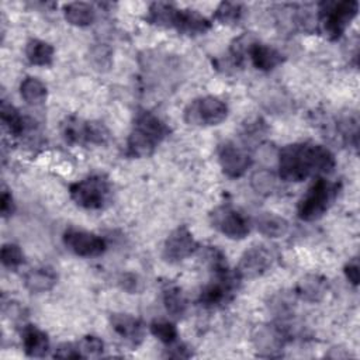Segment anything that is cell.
Returning <instances> with one entry per match:
<instances>
[{"mask_svg":"<svg viewBox=\"0 0 360 360\" xmlns=\"http://www.w3.org/2000/svg\"><path fill=\"white\" fill-rule=\"evenodd\" d=\"M62 134L69 143L103 145L110 138V132L104 124L97 121H84L75 117L68 118L63 122Z\"/></svg>","mask_w":360,"mask_h":360,"instance_id":"obj_7","label":"cell"},{"mask_svg":"<svg viewBox=\"0 0 360 360\" xmlns=\"http://www.w3.org/2000/svg\"><path fill=\"white\" fill-rule=\"evenodd\" d=\"M169 135V128L155 114L141 111L136 114L134 128L127 141V153L132 158H148Z\"/></svg>","mask_w":360,"mask_h":360,"instance_id":"obj_2","label":"cell"},{"mask_svg":"<svg viewBox=\"0 0 360 360\" xmlns=\"http://www.w3.org/2000/svg\"><path fill=\"white\" fill-rule=\"evenodd\" d=\"M328 292V280L319 274L304 276L295 287V295L308 302H319Z\"/></svg>","mask_w":360,"mask_h":360,"instance_id":"obj_17","label":"cell"},{"mask_svg":"<svg viewBox=\"0 0 360 360\" xmlns=\"http://www.w3.org/2000/svg\"><path fill=\"white\" fill-rule=\"evenodd\" d=\"M179 10L180 8L174 7L170 3H162V1L152 3L148 10L146 21L153 25H158V27L174 28Z\"/></svg>","mask_w":360,"mask_h":360,"instance_id":"obj_21","label":"cell"},{"mask_svg":"<svg viewBox=\"0 0 360 360\" xmlns=\"http://www.w3.org/2000/svg\"><path fill=\"white\" fill-rule=\"evenodd\" d=\"M1 263L7 269H18L24 263V253L15 243H4L1 248Z\"/></svg>","mask_w":360,"mask_h":360,"instance_id":"obj_33","label":"cell"},{"mask_svg":"<svg viewBox=\"0 0 360 360\" xmlns=\"http://www.w3.org/2000/svg\"><path fill=\"white\" fill-rule=\"evenodd\" d=\"M24 352L30 357H42L49 350L48 335L35 325H25L21 330Z\"/></svg>","mask_w":360,"mask_h":360,"instance_id":"obj_18","label":"cell"},{"mask_svg":"<svg viewBox=\"0 0 360 360\" xmlns=\"http://www.w3.org/2000/svg\"><path fill=\"white\" fill-rule=\"evenodd\" d=\"M90 59H91V63L94 65V68L98 70L108 69L111 65V53L104 46L93 48L91 53H90Z\"/></svg>","mask_w":360,"mask_h":360,"instance_id":"obj_34","label":"cell"},{"mask_svg":"<svg viewBox=\"0 0 360 360\" xmlns=\"http://www.w3.org/2000/svg\"><path fill=\"white\" fill-rule=\"evenodd\" d=\"M79 353L82 359H89V357H100L104 350V343L100 338L94 335H87L83 336L77 343Z\"/></svg>","mask_w":360,"mask_h":360,"instance_id":"obj_32","label":"cell"},{"mask_svg":"<svg viewBox=\"0 0 360 360\" xmlns=\"http://www.w3.org/2000/svg\"><path fill=\"white\" fill-rule=\"evenodd\" d=\"M243 15V7L240 3H232V1H222L215 13L214 18L225 25H235L240 21Z\"/></svg>","mask_w":360,"mask_h":360,"instance_id":"obj_30","label":"cell"},{"mask_svg":"<svg viewBox=\"0 0 360 360\" xmlns=\"http://www.w3.org/2000/svg\"><path fill=\"white\" fill-rule=\"evenodd\" d=\"M295 297H297L295 292L292 294L288 291H280L271 297L269 302V308L276 316H278L280 319H285L292 314Z\"/></svg>","mask_w":360,"mask_h":360,"instance_id":"obj_28","label":"cell"},{"mask_svg":"<svg viewBox=\"0 0 360 360\" xmlns=\"http://www.w3.org/2000/svg\"><path fill=\"white\" fill-rule=\"evenodd\" d=\"M335 186L318 177L298 202V217L304 221L319 219L335 197Z\"/></svg>","mask_w":360,"mask_h":360,"instance_id":"obj_5","label":"cell"},{"mask_svg":"<svg viewBox=\"0 0 360 360\" xmlns=\"http://www.w3.org/2000/svg\"><path fill=\"white\" fill-rule=\"evenodd\" d=\"M163 304L167 314L173 318H181L187 311V298L176 284H167L163 288Z\"/></svg>","mask_w":360,"mask_h":360,"instance_id":"obj_24","label":"cell"},{"mask_svg":"<svg viewBox=\"0 0 360 360\" xmlns=\"http://www.w3.org/2000/svg\"><path fill=\"white\" fill-rule=\"evenodd\" d=\"M359 11L356 0L322 1L318 6V18L322 32L329 39H338Z\"/></svg>","mask_w":360,"mask_h":360,"instance_id":"obj_3","label":"cell"},{"mask_svg":"<svg viewBox=\"0 0 360 360\" xmlns=\"http://www.w3.org/2000/svg\"><path fill=\"white\" fill-rule=\"evenodd\" d=\"M150 332L153 336H156L165 345H172L177 340V329H176L174 323L165 321V319L153 321L150 323Z\"/></svg>","mask_w":360,"mask_h":360,"instance_id":"obj_31","label":"cell"},{"mask_svg":"<svg viewBox=\"0 0 360 360\" xmlns=\"http://www.w3.org/2000/svg\"><path fill=\"white\" fill-rule=\"evenodd\" d=\"M257 231L267 238H281L288 232V222L273 212H263L256 218Z\"/></svg>","mask_w":360,"mask_h":360,"instance_id":"obj_22","label":"cell"},{"mask_svg":"<svg viewBox=\"0 0 360 360\" xmlns=\"http://www.w3.org/2000/svg\"><path fill=\"white\" fill-rule=\"evenodd\" d=\"M118 284L122 290H125L129 294H138L142 290V280L134 274V273H124L118 278Z\"/></svg>","mask_w":360,"mask_h":360,"instance_id":"obj_35","label":"cell"},{"mask_svg":"<svg viewBox=\"0 0 360 360\" xmlns=\"http://www.w3.org/2000/svg\"><path fill=\"white\" fill-rule=\"evenodd\" d=\"M0 117H1V122L8 129V132L15 136L22 135L28 128L27 120L18 112V110L14 105L8 104L7 101L1 103Z\"/></svg>","mask_w":360,"mask_h":360,"instance_id":"obj_26","label":"cell"},{"mask_svg":"<svg viewBox=\"0 0 360 360\" xmlns=\"http://www.w3.org/2000/svg\"><path fill=\"white\" fill-rule=\"evenodd\" d=\"M252 340L262 356L271 357L277 356V352L283 349L287 340V332L278 323L257 325L252 333Z\"/></svg>","mask_w":360,"mask_h":360,"instance_id":"obj_13","label":"cell"},{"mask_svg":"<svg viewBox=\"0 0 360 360\" xmlns=\"http://www.w3.org/2000/svg\"><path fill=\"white\" fill-rule=\"evenodd\" d=\"M21 97L31 105H39L46 100V86L37 77H25L20 84Z\"/></svg>","mask_w":360,"mask_h":360,"instance_id":"obj_27","label":"cell"},{"mask_svg":"<svg viewBox=\"0 0 360 360\" xmlns=\"http://www.w3.org/2000/svg\"><path fill=\"white\" fill-rule=\"evenodd\" d=\"M252 187L257 194L270 195L278 190V179L269 170H257L250 179Z\"/></svg>","mask_w":360,"mask_h":360,"instance_id":"obj_29","label":"cell"},{"mask_svg":"<svg viewBox=\"0 0 360 360\" xmlns=\"http://www.w3.org/2000/svg\"><path fill=\"white\" fill-rule=\"evenodd\" d=\"M276 253L266 245H255L249 248L240 257L236 273L240 278H255L264 274L274 263Z\"/></svg>","mask_w":360,"mask_h":360,"instance_id":"obj_10","label":"cell"},{"mask_svg":"<svg viewBox=\"0 0 360 360\" xmlns=\"http://www.w3.org/2000/svg\"><path fill=\"white\" fill-rule=\"evenodd\" d=\"M332 152L318 143H290L278 152V173L285 181H302L311 174L330 173L335 167Z\"/></svg>","mask_w":360,"mask_h":360,"instance_id":"obj_1","label":"cell"},{"mask_svg":"<svg viewBox=\"0 0 360 360\" xmlns=\"http://www.w3.org/2000/svg\"><path fill=\"white\" fill-rule=\"evenodd\" d=\"M228 115L226 104L214 96L194 98L184 110V120L190 125L211 127L222 122Z\"/></svg>","mask_w":360,"mask_h":360,"instance_id":"obj_6","label":"cell"},{"mask_svg":"<svg viewBox=\"0 0 360 360\" xmlns=\"http://www.w3.org/2000/svg\"><path fill=\"white\" fill-rule=\"evenodd\" d=\"M249 56L253 66L263 72L273 70L276 66H278L283 62V55L277 49L266 44H262L259 41H256L250 48Z\"/></svg>","mask_w":360,"mask_h":360,"instance_id":"obj_20","label":"cell"},{"mask_svg":"<svg viewBox=\"0 0 360 360\" xmlns=\"http://www.w3.org/2000/svg\"><path fill=\"white\" fill-rule=\"evenodd\" d=\"M25 55L32 65L49 66L53 60V46L45 41L32 38L25 45Z\"/></svg>","mask_w":360,"mask_h":360,"instance_id":"obj_25","label":"cell"},{"mask_svg":"<svg viewBox=\"0 0 360 360\" xmlns=\"http://www.w3.org/2000/svg\"><path fill=\"white\" fill-rule=\"evenodd\" d=\"M58 281L56 271L49 266H39L28 270L24 276V285L30 292H46Z\"/></svg>","mask_w":360,"mask_h":360,"instance_id":"obj_16","label":"cell"},{"mask_svg":"<svg viewBox=\"0 0 360 360\" xmlns=\"http://www.w3.org/2000/svg\"><path fill=\"white\" fill-rule=\"evenodd\" d=\"M53 357L58 359H82L77 345L73 343H60L55 352H53Z\"/></svg>","mask_w":360,"mask_h":360,"instance_id":"obj_36","label":"cell"},{"mask_svg":"<svg viewBox=\"0 0 360 360\" xmlns=\"http://www.w3.org/2000/svg\"><path fill=\"white\" fill-rule=\"evenodd\" d=\"M211 27V22L195 10H179L174 30L184 35L205 34Z\"/></svg>","mask_w":360,"mask_h":360,"instance_id":"obj_19","label":"cell"},{"mask_svg":"<svg viewBox=\"0 0 360 360\" xmlns=\"http://www.w3.org/2000/svg\"><path fill=\"white\" fill-rule=\"evenodd\" d=\"M65 246L80 257H94L104 253L107 245L103 238L93 232L69 228L63 233Z\"/></svg>","mask_w":360,"mask_h":360,"instance_id":"obj_11","label":"cell"},{"mask_svg":"<svg viewBox=\"0 0 360 360\" xmlns=\"http://www.w3.org/2000/svg\"><path fill=\"white\" fill-rule=\"evenodd\" d=\"M63 14L68 22L77 27L90 25L96 18V11L91 4L83 1H73L63 7Z\"/></svg>","mask_w":360,"mask_h":360,"instance_id":"obj_23","label":"cell"},{"mask_svg":"<svg viewBox=\"0 0 360 360\" xmlns=\"http://www.w3.org/2000/svg\"><path fill=\"white\" fill-rule=\"evenodd\" d=\"M169 346H170V349H167V350H170V352H167L169 357H177L179 359V357H190L191 356L188 349L184 347V345L177 343V340L174 343L169 345Z\"/></svg>","mask_w":360,"mask_h":360,"instance_id":"obj_39","label":"cell"},{"mask_svg":"<svg viewBox=\"0 0 360 360\" xmlns=\"http://www.w3.org/2000/svg\"><path fill=\"white\" fill-rule=\"evenodd\" d=\"M211 225L231 239H243L250 231L249 219L231 205H219L210 214Z\"/></svg>","mask_w":360,"mask_h":360,"instance_id":"obj_8","label":"cell"},{"mask_svg":"<svg viewBox=\"0 0 360 360\" xmlns=\"http://www.w3.org/2000/svg\"><path fill=\"white\" fill-rule=\"evenodd\" d=\"M345 276L353 284L357 285L360 280V270H359V260L354 257L345 266Z\"/></svg>","mask_w":360,"mask_h":360,"instance_id":"obj_38","label":"cell"},{"mask_svg":"<svg viewBox=\"0 0 360 360\" xmlns=\"http://www.w3.org/2000/svg\"><path fill=\"white\" fill-rule=\"evenodd\" d=\"M198 243L186 226H179L169 233L163 245V257L169 263H179L191 256Z\"/></svg>","mask_w":360,"mask_h":360,"instance_id":"obj_12","label":"cell"},{"mask_svg":"<svg viewBox=\"0 0 360 360\" xmlns=\"http://www.w3.org/2000/svg\"><path fill=\"white\" fill-rule=\"evenodd\" d=\"M69 194L70 198L82 208L101 210L110 201L111 188L104 176L93 174L70 184Z\"/></svg>","mask_w":360,"mask_h":360,"instance_id":"obj_4","label":"cell"},{"mask_svg":"<svg viewBox=\"0 0 360 360\" xmlns=\"http://www.w3.org/2000/svg\"><path fill=\"white\" fill-rule=\"evenodd\" d=\"M218 160L222 172L229 177H240L252 166L250 155L232 142H225L218 149Z\"/></svg>","mask_w":360,"mask_h":360,"instance_id":"obj_14","label":"cell"},{"mask_svg":"<svg viewBox=\"0 0 360 360\" xmlns=\"http://www.w3.org/2000/svg\"><path fill=\"white\" fill-rule=\"evenodd\" d=\"M240 280L242 278L238 276V273L231 270L224 274L214 276V280L201 290L198 298L200 304L207 308H214L228 302L236 291Z\"/></svg>","mask_w":360,"mask_h":360,"instance_id":"obj_9","label":"cell"},{"mask_svg":"<svg viewBox=\"0 0 360 360\" xmlns=\"http://www.w3.org/2000/svg\"><path fill=\"white\" fill-rule=\"evenodd\" d=\"M0 211H1V215H3L4 218L10 217V215L14 212V201H13L11 194L8 193V190H7L6 187H3V190H1Z\"/></svg>","mask_w":360,"mask_h":360,"instance_id":"obj_37","label":"cell"},{"mask_svg":"<svg viewBox=\"0 0 360 360\" xmlns=\"http://www.w3.org/2000/svg\"><path fill=\"white\" fill-rule=\"evenodd\" d=\"M110 323L112 330L125 342L136 346L143 338V325L129 314H111Z\"/></svg>","mask_w":360,"mask_h":360,"instance_id":"obj_15","label":"cell"}]
</instances>
